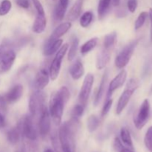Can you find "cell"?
<instances>
[{
  "mask_svg": "<svg viewBox=\"0 0 152 152\" xmlns=\"http://www.w3.org/2000/svg\"><path fill=\"white\" fill-rule=\"evenodd\" d=\"M79 120L71 118L64 123L59 129V140L62 152H75L76 134L79 129Z\"/></svg>",
  "mask_w": 152,
  "mask_h": 152,
  "instance_id": "cell-1",
  "label": "cell"
},
{
  "mask_svg": "<svg viewBox=\"0 0 152 152\" xmlns=\"http://www.w3.org/2000/svg\"><path fill=\"white\" fill-rule=\"evenodd\" d=\"M68 99L62 94L60 91L52 93L49 101V113L52 117L53 122L56 126H59L62 121L65 105L68 102Z\"/></svg>",
  "mask_w": 152,
  "mask_h": 152,
  "instance_id": "cell-2",
  "label": "cell"
},
{
  "mask_svg": "<svg viewBox=\"0 0 152 152\" xmlns=\"http://www.w3.org/2000/svg\"><path fill=\"white\" fill-rule=\"evenodd\" d=\"M16 126L20 131L22 137H25L29 140H37L38 133L32 116L25 115L22 117Z\"/></svg>",
  "mask_w": 152,
  "mask_h": 152,
  "instance_id": "cell-3",
  "label": "cell"
},
{
  "mask_svg": "<svg viewBox=\"0 0 152 152\" xmlns=\"http://www.w3.org/2000/svg\"><path fill=\"white\" fill-rule=\"evenodd\" d=\"M138 86H139V84H138V82L137 80L132 78L129 80V82L126 84V89L122 93L121 96H120V99H119L118 103H117V108H116V114L117 115H120L123 112V110L125 109V108L127 106L132 95L134 93L135 91L137 89Z\"/></svg>",
  "mask_w": 152,
  "mask_h": 152,
  "instance_id": "cell-4",
  "label": "cell"
},
{
  "mask_svg": "<svg viewBox=\"0 0 152 152\" xmlns=\"http://www.w3.org/2000/svg\"><path fill=\"white\" fill-rule=\"evenodd\" d=\"M45 95L42 91L37 90L30 96L29 111L30 115L33 117L41 114L45 108Z\"/></svg>",
  "mask_w": 152,
  "mask_h": 152,
  "instance_id": "cell-5",
  "label": "cell"
},
{
  "mask_svg": "<svg viewBox=\"0 0 152 152\" xmlns=\"http://www.w3.org/2000/svg\"><path fill=\"white\" fill-rule=\"evenodd\" d=\"M137 44L138 40H134V41L131 42L130 43L126 45L120 50L118 55L116 56L115 61H114V63H115V65L117 68L122 69V68H125L128 65V63L130 61L131 58H132V55H133L134 51Z\"/></svg>",
  "mask_w": 152,
  "mask_h": 152,
  "instance_id": "cell-6",
  "label": "cell"
},
{
  "mask_svg": "<svg viewBox=\"0 0 152 152\" xmlns=\"http://www.w3.org/2000/svg\"><path fill=\"white\" fill-rule=\"evenodd\" d=\"M68 49V44H64L56 52V56L53 59V62H51V65L49 69V74H50V78L52 81H54L59 77V71L61 69V65H62V59L66 53L67 50Z\"/></svg>",
  "mask_w": 152,
  "mask_h": 152,
  "instance_id": "cell-7",
  "label": "cell"
},
{
  "mask_svg": "<svg viewBox=\"0 0 152 152\" xmlns=\"http://www.w3.org/2000/svg\"><path fill=\"white\" fill-rule=\"evenodd\" d=\"M150 116V103L148 99H145L141 104L138 112L134 118V126L138 130L142 129L148 122Z\"/></svg>",
  "mask_w": 152,
  "mask_h": 152,
  "instance_id": "cell-8",
  "label": "cell"
},
{
  "mask_svg": "<svg viewBox=\"0 0 152 152\" xmlns=\"http://www.w3.org/2000/svg\"><path fill=\"white\" fill-rule=\"evenodd\" d=\"M94 81V77L93 74H88L85 77L83 86L80 89L78 99L80 101V104H81L84 107H86L87 105L89 96H90L91 92Z\"/></svg>",
  "mask_w": 152,
  "mask_h": 152,
  "instance_id": "cell-9",
  "label": "cell"
},
{
  "mask_svg": "<svg viewBox=\"0 0 152 152\" xmlns=\"http://www.w3.org/2000/svg\"><path fill=\"white\" fill-rule=\"evenodd\" d=\"M50 130V115L47 107L43 109L40 114L39 121V133L42 138L45 137Z\"/></svg>",
  "mask_w": 152,
  "mask_h": 152,
  "instance_id": "cell-10",
  "label": "cell"
},
{
  "mask_svg": "<svg viewBox=\"0 0 152 152\" xmlns=\"http://www.w3.org/2000/svg\"><path fill=\"white\" fill-rule=\"evenodd\" d=\"M127 78V72L126 70H122L110 83L108 86V93H107V98L110 99L114 91H115L117 89L120 88V87L123 86V84L126 82Z\"/></svg>",
  "mask_w": 152,
  "mask_h": 152,
  "instance_id": "cell-11",
  "label": "cell"
},
{
  "mask_svg": "<svg viewBox=\"0 0 152 152\" xmlns=\"http://www.w3.org/2000/svg\"><path fill=\"white\" fill-rule=\"evenodd\" d=\"M16 59V53L13 50H9L4 52L0 59V73L8 71L13 66Z\"/></svg>",
  "mask_w": 152,
  "mask_h": 152,
  "instance_id": "cell-12",
  "label": "cell"
},
{
  "mask_svg": "<svg viewBox=\"0 0 152 152\" xmlns=\"http://www.w3.org/2000/svg\"><path fill=\"white\" fill-rule=\"evenodd\" d=\"M49 80H50L49 72L45 68H42L39 70L36 75L34 82V87L37 90L42 91L48 85Z\"/></svg>",
  "mask_w": 152,
  "mask_h": 152,
  "instance_id": "cell-13",
  "label": "cell"
},
{
  "mask_svg": "<svg viewBox=\"0 0 152 152\" xmlns=\"http://www.w3.org/2000/svg\"><path fill=\"white\" fill-rule=\"evenodd\" d=\"M22 94H23V87L22 85L17 84L13 86L6 93L4 97L8 103H14L22 97Z\"/></svg>",
  "mask_w": 152,
  "mask_h": 152,
  "instance_id": "cell-14",
  "label": "cell"
},
{
  "mask_svg": "<svg viewBox=\"0 0 152 152\" xmlns=\"http://www.w3.org/2000/svg\"><path fill=\"white\" fill-rule=\"evenodd\" d=\"M111 50L103 48L96 56V67L98 70L103 69L105 68L111 59Z\"/></svg>",
  "mask_w": 152,
  "mask_h": 152,
  "instance_id": "cell-15",
  "label": "cell"
},
{
  "mask_svg": "<svg viewBox=\"0 0 152 152\" xmlns=\"http://www.w3.org/2000/svg\"><path fill=\"white\" fill-rule=\"evenodd\" d=\"M71 28V22H66L60 24V25H58V26L55 28V30L53 31L51 35H50V38L48 39V40H50V41H54V40L58 39H60V37H62V36L65 35V34L69 31Z\"/></svg>",
  "mask_w": 152,
  "mask_h": 152,
  "instance_id": "cell-16",
  "label": "cell"
},
{
  "mask_svg": "<svg viewBox=\"0 0 152 152\" xmlns=\"http://www.w3.org/2000/svg\"><path fill=\"white\" fill-rule=\"evenodd\" d=\"M62 39H58L54 40V41H50L48 40L46 44L45 45L44 49H43V53L45 56H50L54 53H56L62 45Z\"/></svg>",
  "mask_w": 152,
  "mask_h": 152,
  "instance_id": "cell-17",
  "label": "cell"
},
{
  "mask_svg": "<svg viewBox=\"0 0 152 152\" xmlns=\"http://www.w3.org/2000/svg\"><path fill=\"white\" fill-rule=\"evenodd\" d=\"M83 1L84 0H76L74 4L71 7V10L68 12L67 15V19L69 22H74L76 19L79 18V16L81 14L82 8H83Z\"/></svg>",
  "mask_w": 152,
  "mask_h": 152,
  "instance_id": "cell-18",
  "label": "cell"
},
{
  "mask_svg": "<svg viewBox=\"0 0 152 152\" xmlns=\"http://www.w3.org/2000/svg\"><path fill=\"white\" fill-rule=\"evenodd\" d=\"M46 24L47 21H46L45 15L37 14L33 24V31L36 34H42L45 29Z\"/></svg>",
  "mask_w": 152,
  "mask_h": 152,
  "instance_id": "cell-19",
  "label": "cell"
},
{
  "mask_svg": "<svg viewBox=\"0 0 152 152\" xmlns=\"http://www.w3.org/2000/svg\"><path fill=\"white\" fill-rule=\"evenodd\" d=\"M84 66H83V62L80 59H77L70 68V74L74 80H77L81 78L84 74Z\"/></svg>",
  "mask_w": 152,
  "mask_h": 152,
  "instance_id": "cell-20",
  "label": "cell"
},
{
  "mask_svg": "<svg viewBox=\"0 0 152 152\" xmlns=\"http://www.w3.org/2000/svg\"><path fill=\"white\" fill-rule=\"evenodd\" d=\"M107 80H108V71H106L105 73H104L103 76H102V80H101L100 84H99L97 92H96V96H95L94 97V105L95 106H96V105L99 104V101L101 100L102 96H103V94L104 92H105V86H106Z\"/></svg>",
  "mask_w": 152,
  "mask_h": 152,
  "instance_id": "cell-21",
  "label": "cell"
},
{
  "mask_svg": "<svg viewBox=\"0 0 152 152\" xmlns=\"http://www.w3.org/2000/svg\"><path fill=\"white\" fill-rule=\"evenodd\" d=\"M21 136H22V134H21L20 131L18 129L17 126H16V127L13 128L8 131L7 134V139L10 143L14 145V144L18 143L19 142Z\"/></svg>",
  "mask_w": 152,
  "mask_h": 152,
  "instance_id": "cell-22",
  "label": "cell"
},
{
  "mask_svg": "<svg viewBox=\"0 0 152 152\" xmlns=\"http://www.w3.org/2000/svg\"><path fill=\"white\" fill-rule=\"evenodd\" d=\"M117 36L116 32H112L105 36L103 42V48L111 50L115 45L116 42H117Z\"/></svg>",
  "mask_w": 152,
  "mask_h": 152,
  "instance_id": "cell-23",
  "label": "cell"
},
{
  "mask_svg": "<svg viewBox=\"0 0 152 152\" xmlns=\"http://www.w3.org/2000/svg\"><path fill=\"white\" fill-rule=\"evenodd\" d=\"M111 0H99V4H98V16L99 19H102L108 12L111 5Z\"/></svg>",
  "mask_w": 152,
  "mask_h": 152,
  "instance_id": "cell-24",
  "label": "cell"
},
{
  "mask_svg": "<svg viewBox=\"0 0 152 152\" xmlns=\"http://www.w3.org/2000/svg\"><path fill=\"white\" fill-rule=\"evenodd\" d=\"M67 8H68V4H64L59 2L57 5L56 6L53 12V17L56 21H61L63 19L66 13Z\"/></svg>",
  "mask_w": 152,
  "mask_h": 152,
  "instance_id": "cell-25",
  "label": "cell"
},
{
  "mask_svg": "<svg viewBox=\"0 0 152 152\" xmlns=\"http://www.w3.org/2000/svg\"><path fill=\"white\" fill-rule=\"evenodd\" d=\"M98 42V38L96 37H94L91 39L88 40L86 43L82 45L81 47V53L83 55L87 54L90 51H91L96 46Z\"/></svg>",
  "mask_w": 152,
  "mask_h": 152,
  "instance_id": "cell-26",
  "label": "cell"
},
{
  "mask_svg": "<svg viewBox=\"0 0 152 152\" xmlns=\"http://www.w3.org/2000/svg\"><path fill=\"white\" fill-rule=\"evenodd\" d=\"M120 137L122 142L127 145L129 148L133 149V142L129 131L126 128H122L120 130Z\"/></svg>",
  "mask_w": 152,
  "mask_h": 152,
  "instance_id": "cell-27",
  "label": "cell"
},
{
  "mask_svg": "<svg viewBox=\"0 0 152 152\" xmlns=\"http://www.w3.org/2000/svg\"><path fill=\"white\" fill-rule=\"evenodd\" d=\"M79 43H80L79 39L77 38V37H73L72 40H71V47H70V49L69 50H68V59L69 61H72L73 59H74V57L76 56L77 49H78Z\"/></svg>",
  "mask_w": 152,
  "mask_h": 152,
  "instance_id": "cell-28",
  "label": "cell"
},
{
  "mask_svg": "<svg viewBox=\"0 0 152 152\" xmlns=\"http://www.w3.org/2000/svg\"><path fill=\"white\" fill-rule=\"evenodd\" d=\"M99 126V120L96 115H91L87 120V128L89 132H94Z\"/></svg>",
  "mask_w": 152,
  "mask_h": 152,
  "instance_id": "cell-29",
  "label": "cell"
},
{
  "mask_svg": "<svg viewBox=\"0 0 152 152\" xmlns=\"http://www.w3.org/2000/svg\"><path fill=\"white\" fill-rule=\"evenodd\" d=\"M93 19V13L91 11H87L82 15L80 18V23L83 28H87Z\"/></svg>",
  "mask_w": 152,
  "mask_h": 152,
  "instance_id": "cell-30",
  "label": "cell"
},
{
  "mask_svg": "<svg viewBox=\"0 0 152 152\" xmlns=\"http://www.w3.org/2000/svg\"><path fill=\"white\" fill-rule=\"evenodd\" d=\"M84 108L83 105L81 104H78L76 105L72 109V112H71V118L76 119V120H79L82 116L84 114Z\"/></svg>",
  "mask_w": 152,
  "mask_h": 152,
  "instance_id": "cell-31",
  "label": "cell"
},
{
  "mask_svg": "<svg viewBox=\"0 0 152 152\" xmlns=\"http://www.w3.org/2000/svg\"><path fill=\"white\" fill-rule=\"evenodd\" d=\"M148 16V13L145 11H143L142 12V13H140L136 21H135V24H134L135 30H138L140 29L141 27H142V25H144V23H145V20H146Z\"/></svg>",
  "mask_w": 152,
  "mask_h": 152,
  "instance_id": "cell-32",
  "label": "cell"
},
{
  "mask_svg": "<svg viewBox=\"0 0 152 152\" xmlns=\"http://www.w3.org/2000/svg\"><path fill=\"white\" fill-rule=\"evenodd\" d=\"M144 143L145 147L150 152H152V126L148 128L144 138Z\"/></svg>",
  "mask_w": 152,
  "mask_h": 152,
  "instance_id": "cell-33",
  "label": "cell"
},
{
  "mask_svg": "<svg viewBox=\"0 0 152 152\" xmlns=\"http://www.w3.org/2000/svg\"><path fill=\"white\" fill-rule=\"evenodd\" d=\"M12 4L10 0H3L0 4V16L7 14L10 10Z\"/></svg>",
  "mask_w": 152,
  "mask_h": 152,
  "instance_id": "cell-34",
  "label": "cell"
},
{
  "mask_svg": "<svg viewBox=\"0 0 152 152\" xmlns=\"http://www.w3.org/2000/svg\"><path fill=\"white\" fill-rule=\"evenodd\" d=\"M51 142L52 144H53V146L54 148V150L56 152H61L62 151V148H61L60 142H59V136L57 135V134L55 132V133H53L51 136Z\"/></svg>",
  "mask_w": 152,
  "mask_h": 152,
  "instance_id": "cell-35",
  "label": "cell"
},
{
  "mask_svg": "<svg viewBox=\"0 0 152 152\" xmlns=\"http://www.w3.org/2000/svg\"><path fill=\"white\" fill-rule=\"evenodd\" d=\"M28 152H40L39 146L36 140H29L28 142V147L26 146Z\"/></svg>",
  "mask_w": 152,
  "mask_h": 152,
  "instance_id": "cell-36",
  "label": "cell"
},
{
  "mask_svg": "<svg viewBox=\"0 0 152 152\" xmlns=\"http://www.w3.org/2000/svg\"><path fill=\"white\" fill-rule=\"evenodd\" d=\"M112 104H113V99H108L105 102V105H103L102 107V112H101V116L102 117H105V116L108 114V113L109 112L110 109L111 108V106H112Z\"/></svg>",
  "mask_w": 152,
  "mask_h": 152,
  "instance_id": "cell-37",
  "label": "cell"
},
{
  "mask_svg": "<svg viewBox=\"0 0 152 152\" xmlns=\"http://www.w3.org/2000/svg\"><path fill=\"white\" fill-rule=\"evenodd\" d=\"M7 104L8 102L6 100L4 96L0 95V112L1 114H5L7 111Z\"/></svg>",
  "mask_w": 152,
  "mask_h": 152,
  "instance_id": "cell-38",
  "label": "cell"
},
{
  "mask_svg": "<svg viewBox=\"0 0 152 152\" xmlns=\"http://www.w3.org/2000/svg\"><path fill=\"white\" fill-rule=\"evenodd\" d=\"M33 3H34V5L35 7L36 10L37 12V14L40 15H45L44 10V7H43L42 4H41V2L39 1V0H32Z\"/></svg>",
  "mask_w": 152,
  "mask_h": 152,
  "instance_id": "cell-39",
  "label": "cell"
},
{
  "mask_svg": "<svg viewBox=\"0 0 152 152\" xmlns=\"http://www.w3.org/2000/svg\"><path fill=\"white\" fill-rule=\"evenodd\" d=\"M127 7L131 13H134L137 7V0H128Z\"/></svg>",
  "mask_w": 152,
  "mask_h": 152,
  "instance_id": "cell-40",
  "label": "cell"
},
{
  "mask_svg": "<svg viewBox=\"0 0 152 152\" xmlns=\"http://www.w3.org/2000/svg\"><path fill=\"white\" fill-rule=\"evenodd\" d=\"M16 2L19 7H22V8L27 9L30 6L29 0H16Z\"/></svg>",
  "mask_w": 152,
  "mask_h": 152,
  "instance_id": "cell-41",
  "label": "cell"
},
{
  "mask_svg": "<svg viewBox=\"0 0 152 152\" xmlns=\"http://www.w3.org/2000/svg\"><path fill=\"white\" fill-rule=\"evenodd\" d=\"M114 148H115V149L118 152L120 151V150L123 147V142H122V141L120 140L119 137H116L115 139H114Z\"/></svg>",
  "mask_w": 152,
  "mask_h": 152,
  "instance_id": "cell-42",
  "label": "cell"
},
{
  "mask_svg": "<svg viewBox=\"0 0 152 152\" xmlns=\"http://www.w3.org/2000/svg\"><path fill=\"white\" fill-rule=\"evenodd\" d=\"M15 152H28V151H27L26 145L24 143H21L20 145L18 146V148H16Z\"/></svg>",
  "mask_w": 152,
  "mask_h": 152,
  "instance_id": "cell-43",
  "label": "cell"
},
{
  "mask_svg": "<svg viewBox=\"0 0 152 152\" xmlns=\"http://www.w3.org/2000/svg\"><path fill=\"white\" fill-rule=\"evenodd\" d=\"M6 124V122H5V119H4V115L0 112V129L1 128L4 127Z\"/></svg>",
  "mask_w": 152,
  "mask_h": 152,
  "instance_id": "cell-44",
  "label": "cell"
},
{
  "mask_svg": "<svg viewBox=\"0 0 152 152\" xmlns=\"http://www.w3.org/2000/svg\"><path fill=\"white\" fill-rule=\"evenodd\" d=\"M148 16H149L150 22H151V29H150V33H151V41L152 42V8L149 9Z\"/></svg>",
  "mask_w": 152,
  "mask_h": 152,
  "instance_id": "cell-45",
  "label": "cell"
},
{
  "mask_svg": "<svg viewBox=\"0 0 152 152\" xmlns=\"http://www.w3.org/2000/svg\"><path fill=\"white\" fill-rule=\"evenodd\" d=\"M119 152H134L132 150V148H126V147L123 146V148H121V149L120 150V151Z\"/></svg>",
  "mask_w": 152,
  "mask_h": 152,
  "instance_id": "cell-46",
  "label": "cell"
},
{
  "mask_svg": "<svg viewBox=\"0 0 152 152\" xmlns=\"http://www.w3.org/2000/svg\"><path fill=\"white\" fill-rule=\"evenodd\" d=\"M5 51V48L3 45H0V59H1V56H3V54H4Z\"/></svg>",
  "mask_w": 152,
  "mask_h": 152,
  "instance_id": "cell-47",
  "label": "cell"
},
{
  "mask_svg": "<svg viewBox=\"0 0 152 152\" xmlns=\"http://www.w3.org/2000/svg\"><path fill=\"white\" fill-rule=\"evenodd\" d=\"M112 4L114 6H119L120 3V0H111Z\"/></svg>",
  "mask_w": 152,
  "mask_h": 152,
  "instance_id": "cell-48",
  "label": "cell"
},
{
  "mask_svg": "<svg viewBox=\"0 0 152 152\" xmlns=\"http://www.w3.org/2000/svg\"><path fill=\"white\" fill-rule=\"evenodd\" d=\"M68 1H69V0H59V2L62 3V4H68Z\"/></svg>",
  "mask_w": 152,
  "mask_h": 152,
  "instance_id": "cell-49",
  "label": "cell"
},
{
  "mask_svg": "<svg viewBox=\"0 0 152 152\" xmlns=\"http://www.w3.org/2000/svg\"><path fill=\"white\" fill-rule=\"evenodd\" d=\"M43 152H55V151H53V149H51V148H45V149L44 150V151H43Z\"/></svg>",
  "mask_w": 152,
  "mask_h": 152,
  "instance_id": "cell-50",
  "label": "cell"
},
{
  "mask_svg": "<svg viewBox=\"0 0 152 152\" xmlns=\"http://www.w3.org/2000/svg\"><path fill=\"white\" fill-rule=\"evenodd\" d=\"M54 1H56V0H54Z\"/></svg>",
  "mask_w": 152,
  "mask_h": 152,
  "instance_id": "cell-51",
  "label": "cell"
}]
</instances>
